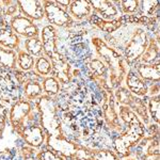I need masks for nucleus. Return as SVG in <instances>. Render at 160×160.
<instances>
[{
	"mask_svg": "<svg viewBox=\"0 0 160 160\" xmlns=\"http://www.w3.org/2000/svg\"><path fill=\"white\" fill-rule=\"evenodd\" d=\"M160 102H159V95L152 96L148 100V115L153 118V121L158 125L159 118H160Z\"/></svg>",
	"mask_w": 160,
	"mask_h": 160,
	"instance_id": "nucleus-29",
	"label": "nucleus"
},
{
	"mask_svg": "<svg viewBox=\"0 0 160 160\" xmlns=\"http://www.w3.org/2000/svg\"><path fill=\"white\" fill-rule=\"evenodd\" d=\"M17 53L15 50L6 49L0 46V68L6 69H14L16 66Z\"/></svg>",
	"mask_w": 160,
	"mask_h": 160,
	"instance_id": "nucleus-23",
	"label": "nucleus"
},
{
	"mask_svg": "<svg viewBox=\"0 0 160 160\" xmlns=\"http://www.w3.org/2000/svg\"><path fill=\"white\" fill-rule=\"evenodd\" d=\"M37 108L40 113L41 127L46 136L61 135V121L55 99L47 95H42L37 100Z\"/></svg>",
	"mask_w": 160,
	"mask_h": 160,
	"instance_id": "nucleus-3",
	"label": "nucleus"
},
{
	"mask_svg": "<svg viewBox=\"0 0 160 160\" xmlns=\"http://www.w3.org/2000/svg\"><path fill=\"white\" fill-rule=\"evenodd\" d=\"M18 135L22 137L26 144L34 148H41L46 140V133L41 125H31L28 127L25 126Z\"/></svg>",
	"mask_w": 160,
	"mask_h": 160,
	"instance_id": "nucleus-11",
	"label": "nucleus"
},
{
	"mask_svg": "<svg viewBox=\"0 0 160 160\" xmlns=\"http://www.w3.org/2000/svg\"><path fill=\"white\" fill-rule=\"evenodd\" d=\"M127 160H135V159H127Z\"/></svg>",
	"mask_w": 160,
	"mask_h": 160,
	"instance_id": "nucleus-38",
	"label": "nucleus"
},
{
	"mask_svg": "<svg viewBox=\"0 0 160 160\" xmlns=\"http://www.w3.org/2000/svg\"><path fill=\"white\" fill-rule=\"evenodd\" d=\"M158 41H156L155 38H149L148 47H146V49L144 50V52L140 57V60L143 64H153L158 59Z\"/></svg>",
	"mask_w": 160,
	"mask_h": 160,
	"instance_id": "nucleus-22",
	"label": "nucleus"
},
{
	"mask_svg": "<svg viewBox=\"0 0 160 160\" xmlns=\"http://www.w3.org/2000/svg\"><path fill=\"white\" fill-rule=\"evenodd\" d=\"M41 42L43 51L47 58H50L57 52V29L51 25H47L41 31Z\"/></svg>",
	"mask_w": 160,
	"mask_h": 160,
	"instance_id": "nucleus-12",
	"label": "nucleus"
},
{
	"mask_svg": "<svg viewBox=\"0 0 160 160\" xmlns=\"http://www.w3.org/2000/svg\"><path fill=\"white\" fill-rule=\"evenodd\" d=\"M114 99L118 100L121 104V106H126V107H129L132 102L133 98H135V95H132L130 93L129 90L127 88L120 87L117 89V91L113 94Z\"/></svg>",
	"mask_w": 160,
	"mask_h": 160,
	"instance_id": "nucleus-27",
	"label": "nucleus"
},
{
	"mask_svg": "<svg viewBox=\"0 0 160 160\" xmlns=\"http://www.w3.org/2000/svg\"><path fill=\"white\" fill-rule=\"evenodd\" d=\"M37 160H65L63 157H61L59 154L55 153L53 151L47 148L40 152L37 155Z\"/></svg>",
	"mask_w": 160,
	"mask_h": 160,
	"instance_id": "nucleus-34",
	"label": "nucleus"
},
{
	"mask_svg": "<svg viewBox=\"0 0 160 160\" xmlns=\"http://www.w3.org/2000/svg\"><path fill=\"white\" fill-rule=\"evenodd\" d=\"M20 40L18 35L12 29L9 28H0V46L6 49L15 50L18 48Z\"/></svg>",
	"mask_w": 160,
	"mask_h": 160,
	"instance_id": "nucleus-20",
	"label": "nucleus"
},
{
	"mask_svg": "<svg viewBox=\"0 0 160 160\" xmlns=\"http://www.w3.org/2000/svg\"><path fill=\"white\" fill-rule=\"evenodd\" d=\"M92 10H94L97 16L102 20H113L118 18V10L114 6V3L111 1H98V0H94V1H90Z\"/></svg>",
	"mask_w": 160,
	"mask_h": 160,
	"instance_id": "nucleus-13",
	"label": "nucleus"
},
{
	"mask_svg": "<svg viewBox=\"0 0 160 160\" xmlns=\"http://www.w3.org/2000/svg\"><path fill=\"white\" fill-rule=\"evenodd\" d=\"M126 86L132 95L137 97L145 96L148 93V87L139 75L132 71H128L126 75Z\"/></svg>",
	"mask_w": 160,
	"mask_h": 160,
	"instance_id": "nucleus-14",
	"label": "nucleus"
},
{
	"mask_svg": "<svg viewBox=\"0 0 160 160\" xmlns=\"http://www.w3.org/2000/svg\"><path fill=\"white\" fill-rule=\"evenodd\" d=\"M92 43L100 60L108 68V83L111 90L115 89L122 83L128 73V63L124 57L108 45L102 38L95 37Z\"/></svg>",
	"mask_w": 160,
	"mask_h": 160,
	"instance_id": "nucleus-2",
	"label": "nucleus"
},
{
	"mask_svg": "<svg viewBox=\"0 0 160 160\" xmlns=\"http://www.w3.org/2000/svg\"><path fill=\"white\" fill-rule=\"evenodd\" d=\"M141 4V16L148 17L154 16L155 12L158 11V1H140Z\"/></svg>",
	"mask_w": 160,
	"mask_h": 160,
	"instance_id": "nucleus-31",
	"label": "nucleus"
},
{
	"mask_svg": "<svg viewBox=\"0 0 160 160\" xmlns=\"http://www.w3.org/2000/svg\"><path fill=\"white\" fill-rule=\"evenodd\" d=\"M25 48L26 51L32 57L41 56V53L43 51V44L38 38H28L25 42Z\"/></svg>",
	"mask_w": 160,
	"mask_h": 160,
	"instance_id": "nucleus-30",
	"label": "nucleus"
},
{
	"mask_svg": "<svg viewBox=\"0 0 160 160\" xmlns=\"http://www.w3.org/2000/svg\"><path fill=\"white\" fill-rule=\"evenodd\" d=\"M43 91L46 93V95L49 97H53L60 92L61 86L60 82L58 81L56 78L51 77H46L45 79L43 80Z\"/></svg>",
	"mask_w": 160,
	"mask_h": 160,
	"instance_id": "nucleus-26",
	"label": "nucleus"
},
{
	"mask_svg": "<svg viewBox=\"0 0 160 160\" xmlns=\"http://www.w3.org/2000/svg\"><path fill=\"white\" fill-rule=\"evenodd\" d=\"M149 42L148 34L144 28H137L127 41L123 51V57L128 64L138 61L146 49Z\"/></svg>",
	"mask_w": 160,
	"mask_h": 160,
	"instance_id": "nucleus-4",
	"label": "nucleus"
},
{
	"mask_svg": "<svg viewBox=\"0 0 160 160\" xmlns=\"http://www.w3.org/2000/svg\"><path fill=\"white\" fill-rule=\"evenodd\" d=\"M139 149V157L141 160H159V143L158 139H154V137H148L146 139H142Z\"/></svg>",
	"mask_w": 160,
	"mask_h": 160,
	"instance_id": "nucleus-16",
	"label": "nucleus"
},
{
	"mask_svg": "<svg viewBox=\"0 0 160 160\" xmlns=\"http://www.w3.org/2000/svg\"><path fill=\"white\" fill-rule=\"evenodd\" d=\"M118 113L121 120L125 122L127 128L125 132L115 139L113 145L118 158H126L130 155L131 148H135L142 141V139H144L146 129L144 123L128 107L120 106Z\"/></svg>",
	"mask_w": 160,
	"mask_h": 160,
	"instance_id": "nucleus-1",
	"label": "nucleus"
},
{
	"mask_svg": "<svg viewBox=\"0 0 160 160\" xmlns=\"http://www.w3.org/2000/svg\"><path fill=\"white\" fill-rule=\"evenodd\" d=\"M3 15V6H2V2L0 1V22H1V18Z\"/></svg>",
	"mask_w": 160,
	"mask_h": 160,
	"instance_id": "nucleus-37",
	"label": "nucleus"
},
{
	"mask_svg": "<svg viewBox=\"0 0 160 160\" xmlns=\"http://www.w3.org/2000/svg\"><path fill=\"white\" fill-rule=\"evenodd\" d=\"M71 0H58V1H55L56 4H58L59 7L62 8V9H68L69 4H71Z\"/></svg>",
	"mask_w": 160,
	"mask_h": 160,
	"instance_id": "nucleus-36",
	"label": "nucleus"
},
{
	"mask_svg": "<svg viewBox=\"0 0 160 160\" xmlns=\"http://www.w3.org/2000/svg\"><path fill=\"white\" fill-rule=\"evenodd\" d=\"M24 95L26 99L29 100H37L43 95V87L38 80L30 79L25 82L24 87Z\"/></svg>",
	"mask_w": 160,
	"mask_h": 160,
	"instance_id": "nucleus-21",
	"label": "nucleus"
},
{
	"mask_svg": "<svg viewBox=\"0 0 160 160\" xmlns=\"http://www.w3.org/2000/svg\"><path fill=\"white\" fill-rule=\"evenodd\" d=\"M118 3L121 4L122 12L126 15L133 14L140 8V1H137V0H125V1H120Z\"/></svg>",
	"mask_w": 160,
	"mask_h": 160,
	"instance_id": "nucleus-32",
	"label": "nucleus"
},
{
	"mask_svg": "<svg viewBox=\"0 0 160 160\" xmlns=\"http://www.w3.org/2000/svg\"><path fill=\"white\" fill-rule=\"evenodd\" d=\"M44 14L51 26L61 28H68L74 25V19L66 10L62 9L55 3V1H44Z\"/></svg>",
	"mask_w": 160,
	"mask_h": 160,
	"instance_id": "nucleus-6",
	"label": "nucleus"
},
{
	"mask_svg": "<svg viewBox=\"0 0 160 160\" xmlns=\"http://www.w3.org/2000/svg\"><path fill=\"white\" fill-rule=\"evenodd\" d=\"M31 110L32 107L30 102H28L27 99L17 100L11 107L9 113L10 124L17 133L25 127V122L31 113Z\"/></svg>",
	"mask_w": 160,
	"mask_h": 160,
	"instance_id": "nucleus-7",
	"label": "nucleus"
},
{
	"mask_svg": "<svg viewBox=\"0 0 160 160\" xmlns=\"http://www.w3.org/2000/svg\"><path fill=\"white\" fill-rule=\"evenodd\" d=\"M7 118H8V109L2 104H0V138L4 131L7 125Z\"/></svg>",
	"mask_w": 160,
	"mask_h": 160,
	"instance_id": "nucleus-35",
	"label": "nucleus"
},
{
	"mask_svg": "<svg viewBox=\"0 0 160 160\" xmlns=\"http://www.w3.org/2000/svg\"><path fill=\"white\" fill-rule=\"evenodd\" d=\"M19 7V10L22 11L25 17L33 20L42 19L45 14H44L43 3L41 1L34 0V1H17Z\"/></svg>",
	"mask_w": 160,
	"mask_h": 160,
	"instance_id": "nucleus-15",
	"label": "nucleus"
},
{
	"mask_svg": "<svg viewBox=\"0 0 160 160\" xmlns=\"http://www.w3.org/2000/svg\"><path fill=\"white\" fill-rule=\"evenodd\" d=\"M48 59L51 63V75L53 78L60 83H68L72 79L71 64L58 51Z\"/></svg>",
	"mask_w": 160,
	"mask_h": 160,
	"instance_id": "nucleus-8",
	"label": "nucleus"
},
{
	"mask_svg": "<svg viewBox=\"0 0 160 160\" xmlns=\"http://www.w3.org/2000/svg\"><path fill=\"white\" fill-rule=\"evenodd\" d=\"M89 66L91 68L93 75H94L95 80L98 81L99 83H102V86L107 90V92L111 91L109 84H108V68L104 64V62L98 58L92 59Z\"/></svg>",
	"mask_w": 160,
	"mask_h": 160,
	"instance_id": "nucleus-17",
	"label": "nucleus"
},
{
	"mask_svg": "<svg viewBox=\"0 0 160 160\" xmlns=\"http://www.w3.org/2000/svg\"><path fill=\"white\" fill-rule=\"evenodd\" d=\"M93 160H120L118 155L109 149H93Z\"/></svg>",
	"mask_w": 160,
	"mask_h": 160,
	"instance_id": "nucleus-33",
	"label": "nucleus"
},
{
	"mask_svg": "<svg viewBox=\"0 0 160 160\" xmlns=\"http://www.w3.org/2000/svg\"><path fill=\"white\" fill-rule=\"evenodd\" d=\"M46 143L48 148L59 154L65 160H74L77 152L81 145L71 141L63 133L58 136H46Z\"/></svg>",
	"mask_w": 160,
	"mask_h": 160,
	"instance_id": "nucleus-5",
	"label": "nucleus"
},
{
	"mask_svg": "<svg viewBox=\"0 0 160 160\" xmlns=\"http://www.w3.org/2000/svg\"><path fill=\"white\" fill-rule=\"evenodd\" d=\"M102 113H104L105 122L108 127L112 130H118V128H121L120 118H118L117 107H115V99L112 91H109V94L106 95L104 105H102Z\"/></svg>",
	"mask_w": 160,
	"mask_h": 160,
	"instance_id": "nucleus-10",
	"label": "nucleus"
},
{
	"mask_svg": "<svg viewBox=\"0 0 160 160\" xmlns=\"http://www.w3.org/2000/svg\"><path fill=\"white\" fill-rule=\"evenodd\" d=\"M35 71L41 76L48 77V75L51 74V63L50 60L46 56H40L35 60L34 64Z\"/></svg>",
	"mask_w": 160,
	"mask_h": 160,
	"instance_id": "nucleus-28",
	"label": "nucleus"
},
{
	"mask_svg": "<svg viewBox=\"0 0 160 160\" xmlns=\"http://www.w3.org/2000/svg\"><path fill=\"white\" fill-rule=\"evenodd\" d=\"M128 108L131 109L133 112L136 113L137 117L140 118L142 122L145 123V124H148L149 115H148V107H146L145 102H144L143 100L140 99L139 97L135 96L132 102H131V105Z\"/></svg>",
	"mask_w": 160,
	"mask_h": 160,
	"instance_id": "nucleus-24",
	"label": "nucleus"
},
{
	"mask_svg": "<svg viewBox=\"0 0 160 160\" xmlns=\"http://www.w3.org/2000/svg\"><path fill=\"white\" fill-rule=\"evenodd\" d=\"M16 64L18 65V68L22 71L29 72L33 68L35 64L34 58L32 56L29 55L26 50H19L17 53V61Z\"/></svg>",
	"mask_w": 160,
	"mask_h": 160,
	"instance_id": "nucleus-25",
	"label": "nucleus"
},
{
	"mask_svg": "<svg viewBox=\"0 0 160 160\" xmlns=\"http://www.w3.org/2000/svg\"><path fill=\"white\" fill-rule=\"evenodd\" d=\"M137 74L139 77H141L143 80H148V81H159L160 77V68L159 63H153V64H138L136 66Z\"/></svg>",
	"mask_w": 160,
	"mask_h": 160,
	"instance_id": "nucleus-19",
	"label": "nucleus"
},
{
	"mask_svg": "<svg viewBox=\"0 0 160 160\" xmlns=\"http://www.w3.org/2000/svg\"><path fill=\"white\" fill-rule=\"evenodd\" d=\"M0 160H1V159H0Z\"/></svg>",
	"mask_w": 160,
	"mask_h": 160,
	"instance_id": "nucleus-39",
	"label": "nucleus"
},
{
	"mask_svg": "<svg viewBox=\"0 0 160 160\" xmlns=\"http://www.w3.org/2000/svg\"><path fill=\"white\" fill-rule=\"evenodd\" d=\"M11 29L16 34H19L26 38H34L38 37V28L31 19L25 17L24 15H16L12 17Z\"/></svg>",
	"mask_w": 160,
	"mask_h": 160,
	"instance_id": "nucleus-9",
	"label": "nucleus"
},
{
	"mask_svg": "<svg viewBox=\"0 0 160 160\" xmlns=\"http://www.w3.org/2000/svg\"><path fill=\"white\" fill-rule=\"evenodd\" d=\"M92 8L90 1H72L68 7V14L72 18L77 20H82L91 16Z\"/></svg>",
	"mask_w": 160,
	"mask_h": 160,
	"instance_id": "nucleus-18",
	"label": "nucleus"
}]
</instances>
